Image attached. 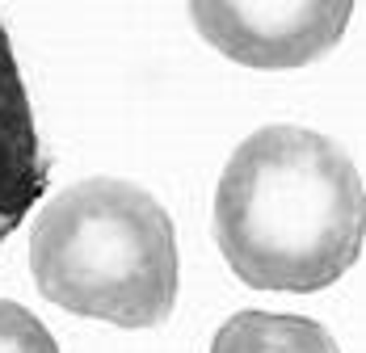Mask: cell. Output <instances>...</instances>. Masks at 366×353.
<instances>
[{
    "label": "cell",
    "instance_id": "6da1fadb",
    "mask_svg": "<svg viewBox=\"0 0 366 353\" xmlns=\"http://www.w3.org/2000/svg\"><path fill=\"white\" fill-rule=\"evenodd\" d=\"M215 240L253 290L332 286L366 240V189L350 151L303 126L253 131L219 176Z\"/></svg>",
    "mask_w": 366,
    "mask_h": 353
},
{
    "label": "cell",
    "instance_id": "7a4b0ae2",
    "mask_svg": "<svg viewBox=\"0 0 366 353\" xmlns=\"http://www.w3.org/2000/svg\"><path fill=\"white\" fill-rule=\"evenodd\" d=\"M30 269L46 303L118 328H156L177 307L169 211L122 176H89L42 207Z\"/></svg>",
    "mask_w": 366,
    "mask_h": 353
},
{
    "label": "cell",
    "instance_id": "3957f363",
    "mask_svg": "<svg viewBox=\"0 0 366 353\" xmlns=\"http://www.w3.org/2000/svg\"><path fill=\"white\" fill-rule=\"evenodd\" d=\"M350 4H189V21L215 51L244 68H303L332 51Z\"/></svg>",
    "mask_w": 366,
    "mask_h": 353
},
{
    "label": "cell",
    "instance_id": "277c9868",
    "mask_svg": "<svg viewBox=\"0 0 366 353\" xmlns=\"http://www.w3.org/2000/svg\"><path fill=\"white\" fill-rule=\"evenodd\" d=\"M42 194H46V156L34 126V106L9 30L0 21V244L26 223Z\"/></svg>",
    "mask_w": 366,
    "mask_h": 353
},
{
    "label": "cell",
    "instance_id": "5b68a950",
    "mask_svg": "<svg viewBox=\"0 0 366 353\" xmlns=\"http://www.w3.org/2000/svg\"><path fill=\"white\" fill-rule=\"evenodd\" d=\"M211 353H341L332 332L307 316L236 312L211 341Z\"/></svg>",
    "mask_w": 366,
    "mask_h": 353
},
{
    "label": "cell",
    "instance_id": "8992f818",
    "mask_svg": "<svg viewBox=\"0 0 366 353\" xmlns=\"http://www.w3.org/2000/svg\"><path fill=\"white\" fill-rule=\"evenodd\" d=\"M0 353H59V345L30 307L0 299Z\"/></svg>",
    "mask_w": 366,
    "mask_h": 353
}]
</instances>
